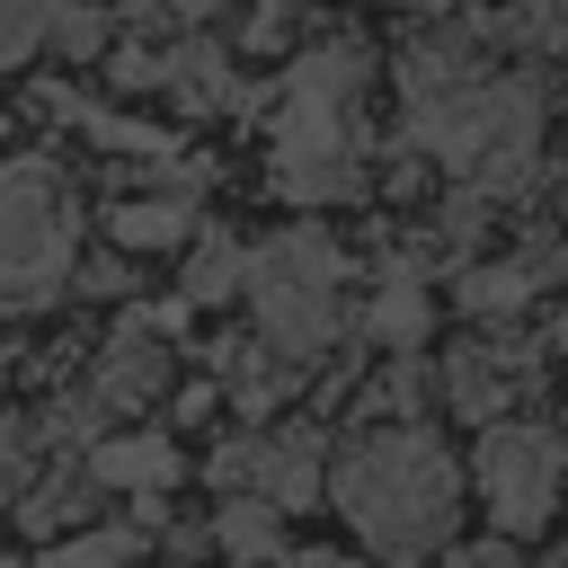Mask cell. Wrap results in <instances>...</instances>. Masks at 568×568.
<instances>
[{
  "instance_id": "cell-1",
  "label": "cell",
  "mask_w": 568,
  "mask_h": 568,
  "mask_svg": "<svg viewBox=\"0 0 568 568\" xmlns=\"http://www.w3.org/2000/svg\"><path fill=\"white\" fill-rule=\"evenodd\" d=\"M408 142L462 178V195H524L541 169V89L524 71H488L462 36H426L399 53Z\"/></svg>"
},
{
  "instance_id": "cell-2",
  "label": "cell",
  "mask_w": 568,
  "mask_h": 568,
  "mask_svg": "<svg viewBox=\"0 0 568 568\" xmlns=\"http://www.w3.org/2000/svg\"><path fill=\"white\" fill-rule=\"evenodd\" d=\"M328 506L355 524L364 550H382V559H435L453 541V524H462V462L417 417L408 426H364L328 462Z\"/></svg>"
},
{
  "instance_id": "cell-3",
  "label": "cell",
  "mask_w": 568,
  "mask_h": 568,
  "mask_svg": "<svg viewBox=\"0 0 568 568\" xmlns=\"http://www.w3.org/2000/svg\"><path fill=\"white\" fill-rule=\"evenodd\" d=\"M364 186V44H311L284 71L275 115V195L346 204Z\"/></svg>"
},
{
  "instance_id": "cell-4",
  "label": "cell",
  "mask_w": 568,
  "mask_h": 568,
  "mask_svg": "<svg viewBox=\"0 0 568 568\" xmlns=\"http://www.w3.org/2000/svg\"><path fill=\"white\" fill-rule=\"evenodd\" d=\"M248 311H257V346H275L284 364H311L337 346L346 328V257L328 231H275L266 248H248Z\"/></svg>"
},
{
  "instance_id": "cell-5",
  "label": "cell",
  "mask_w": 568,
  "mask_h": 568,
  "mask_svg": "<svg viewBox=\"0 0 568 568\" xmlns=\"http://www.w3.org/2000/svg\"><path fill=\"white\" fill-rule=\"evenodd\" d=\"M80 257V213L71 186L44 160H9L0 169V311H36L71 284Z\"/></svg>"
},
{
  "instance_id": "cell-6",
  "label": "cell",
  "mask_w": 568,
  "mask_h": 568,
  "mask_svg": "<svg viewBox=\"0 0 568 568\" xmlns=\"http://www.w3.org/2000/svg\"><path fill=\"white\" fill-rule=\"evenodd\" d=\"M470 488H479V506H488L497 541H524V532H541V524L559 515L568 453H559V435H550V426H532V417H497V426H479Z\"/></svg>"
},
{
  "instance_id": "cell-7",
  "label": "cell",
  "mask_w": 568,
  "mask_h": 568,
  "mask_svg": "<svg viewBox=\"0 0 568 568\" xmlns=\"http://www.w3.org/2000/svg\"><path fill=\"white\" fill-rule=\"evenodd\" d=\"M213 479H222L231 497H257V506H275V515H302V506H320V488H328V453H320L311 426H266V435H231V444L213 453Z\"/></svg>"
},
{
  "instance_id": "cell-8",
  "label": "cell",
  "mask_w": 568,
  "mask_h": 568,
  "mask_svg": "<svg viewBox=\"0 0 568 568\" xmlns=\"http://www.w3.org/2000/svg\"><path fill=\"white\" fill-rule=\"evenodd\" d=\"M115 80L124 89H169L178 106H231L240 98V80H231V53L222 44H204V36H178V44H160V53H115Z\"/></svg>"
},
{
  "instance_id": "cell-9",
  "label": "cell",
  "mask_w": 568,
  "mask_h": 568,
  "mask_svg": "<svg viewBox=\"0 0 568 568\" xmlns=\"http://www.w3.org/2000/svg\"><path fill=\"white\" fill-rule=\"evenodd\" d=\"M524 382H532L524 373V346H506V337H479V346H453L444 355V399H453L462 426H497Z\"/></svg>"
},
{
  "instance_id": "cell-10",
  "label": "cell",
  "mask_w": 568,
  "mask_h": 568,
  "mask_svg": "<svg viewBox=\"0 0 568 568\" xmlns=\"http://www.w3.org/2000/svg\"><path fill=\"white\" fill-rule=\"evenodd\" d=\"M160 390H169V346H160L151 320H124L98 355V399L106 408H151Z\"/></svg>"
},
{
  "instance_id": "cell-11",
  "label": "cell",
  "mask_w": 568,
  "mask_h": 568,
  "mask_svg": "<svg viewBox=\"0 0 568 568\" xmlns=\"http://www.w3.org/2000/svg\"><path fill=\"white\" fill-rule=\"evenodd\" d=\"M550 266H559V248H524V257H497V266H462L453 293H462L470 320H515V311H532Z\"/></svg>"
},
{
  "instance_id": "cell-12",
  "label": "cell",
  "mask_w": 568,
  "mask_h": 568,
  "mask_svg": "<svg viewBox=\"0 0 568 568\" xmlns=\"http://www.w3.org/2000/svg\"><path fill=\"white\" fill-rule=\"evenodd\" d=\"M89 479L98 488H124V497H160L178 479V444L169 435H106L89 453Z\"/></svg>"
},
{
  "instance_id": "cell-13",
  "label": "cell",
  "mask_w": 568,
  "mask_h": 568,
  "mask_svg": "<svg viewBox=\"0 0 568 568\" xmlns=\"http://www.w3.org/2000/svg\"><path fill=\"white\" fill-rule=\"evenodd\" d=\"M364 337L390 346V355H408V346L426 337V275H417V266H390V275L373 284V302H364Z\"/></svg>"
},
{
  "instance_id": "cell-14",
  "label": "cell",
  "mask_w": 568,
  "mask_h": 568,
  "mask_svg": "<svg viewBox=\"0 0 568 568\" xmlns=\"http://www.w3.org/2000/svg\"><path fill=\"white\" fill-rule=\"evenodd\" d=\"M106 231H115V248H178V240H195V204L186 195H124L106 213Z\"/></svg>"
},
{
  "instance_id": "cell-15",
  "label": "cell",
  "mask_w": 568,
  "mask_h": 568,
  "mask_svg": "<svg viewBox=\"0 0 568 568\" xmlns=\"http://www.w3.org/2000/svg\"><path fill=\"white\" fill-rule=\"evenodd\" d=\"M213 541H222L231 559H284V515H275V506H257V497H222Z\"/></svg>"
},
{
  "instance_id": "cell-16",
  "label": "cell",
  "mask_w": 568,
  "mask_h": 568,
  "mask_svg": "<svg viewBox=\"0 0 568 568\" xmlns=\"http://www.w3.org/2000/svg\"><path fill=\"white\" fill-rule=\"evenodd\" d=\"M71 9H98V0H0V71H18L36 44H53V27Z\"/></svg>"
},
{
  "instance_id": "cell-17",
  "label": "cell",
  "mask_w": 568,
  "mask_h": 568,
  "mask_svg": "<svg viewBox=\"0 0 568 568\" xmlns=\"http://www.w3.org/2000/svg\"><path fill=\"white\" fill-rule=\"evenodd\" d=\"M240 284H248V248L222 240V231L195 240V257H186V302H231Z\"/></svg>"
},
{
  "instance_id": "cell-18",
  "label": "cell",
  "mask_w": 568,
  "mask_h": 568,
  "mask_svg": "<svg viewBox=\"0 0 568 568\" xmlns=\"http://www.w3.org/2000/svg\"><path fill=\"white\" fill-rule=\"evenodd\" d=\"M44 568H142V541L133 532H71L44 550Z\"/></svg>"
},
{
  "instance_id": "cell-19",
  "label": "cell",
  "mask_w": 568,
  "mask_h": 568,
  "mask_svg": "<svg viewBox=\"0 0 568 568\" xmlns=\"http://www.w3.org/2000/svg\"><path fill=\"white\" fill-rule=\"evenodd\" d=\"M559 18H568V0H497V27H515V36H532V44H550Z\"/></svg>"
},
{
  "instance_id": "cell-20",
  "label": "cell",
  "mask_w": 568,
  "mask_h": 568,
  "mask_svg": "<svg viewBox=\"0 0 568 568\" xmlns=\"http://www.w3.org/2000/svg\"><path fill=\"white\" fill-rule=\"evenodd\" d=\"M426 568H524L515 541H462V550H435Z\"/></svg>"
},
{
  "instance_id": "cell-21",
  "label": "cell",
  "mask_w": 568,
  "mask_h": 568,
  "mask_svg": "<svg viewBox=\"0 0 568 568\" xmlns=\"http://www.w3.org/2000/svg\"><path fill=\"white\" fill-rule=\"evenodd\" d=\"M0 497H27V435L0 417Z\"/></svg>"
},
{
  "instance_id": "cell-22",
  "label": "cell",
  "mask_w": 568,
  "mask_h": 568,
  "mask_svg": "<svg viewBox=\"0 0 568 568\" xmlns=\"http://www.w3.org/2000/svg\"><path fill=\"white\" fill-rule=\"evenodd\" d=\"M284 568H355V559H337V550H284Z\"/></svg>"
},
{
  "instance_id": "cell-23",
  "label": "cell",
  "mask_w": 568,
  "mask_h": 568,
  "mask_svg": "<svg viewBox=\"0 0 568 568\" xmlns=\"http://www.w3.org/2000/svg\"><path fill=\"white\" fill-rule=\"evenodd\" d=\"M550 346H559V355H568V311H559V320H550Z\"/></svg>"
},
{
  "instance_id": "cell-24",
  "label": "cell",
  "mask_w": 568,
  "mask_h": 568,
  "mask_svg": "<svg viewBox=\"0 0 568 568\" xmlns=\"http://www.w3.org/2000/svg\"><path fill=\"white\" fill-rule=\"evenodd\" d=\"M390 9H435V0H390Z\"/></svg>"
},
{
  "instance_id": "cell-25",
  "label": "cell",
  "mask_w": 568,
  "mask_h": 568,
  "mask_svg": "<svg viewBox=\"0 0 568 568\" xmlns=\"http://www.w3.org/2000/svg\"><path fill=\"white\" fill-rule=\"evenodd\" d=\"M550 568H568V550H559V559H550Z\"/></svg>"
},
{
  "instance_id": "cell-26",
  "label": "cell",
  "mask_w": 568,
  "mask_h": 568,
  "mask_svg": "<svg viewBox=\"0 0 568 568\" xmlns=\"http://www.w3.org/2000/svg\"><path fill=\"white\" fill-rule=\"evenodd\" d=\"M559 453H568V435H559Z\"/></svg>"
}]
</instances>
